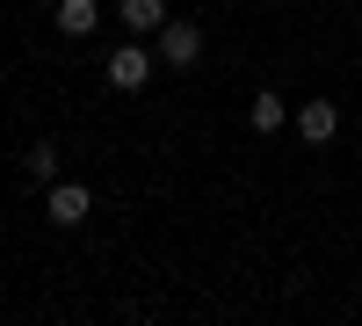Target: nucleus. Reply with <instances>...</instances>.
<instances>
[{
	"label": "nucleus",
	"instance_id": "nucleus-7",
	"mask_svg": "<svg viewBox=\"0 0 362 326\" xmlns=\"http://www.w3.org/2000/svg\"><path fill=\"white\" fill-rule=\"evenodd\" d=\"M247 124H254L261 138H268V131H283V124H290V102H283V95H268V87H261V95H254V109H247Z\"/></svg>",
	"mask_w": 362,
	"mask_h": 326
},
{
	"label": "nucleus",
	"instance_id": "nucleus-4",
	"mask_svg": "<svg viewBox=\"0 0 362 326\" xmlns=\"http://www.w3.org/2000/svg\"><path fill=\"white\" fill-rule=\"evenodd\" d=\"M51 225H80L87 211H95V196H87V182H51Z\"/></svg>",
	"mask_w": 362,
	"mask_h": 326
},
{
	"label": "nucleus",
	"instance_id": "nucleus-1",
	"mask_svg": "<svg viewBox=\"0 0 362 326\" xmlns=\"http://www.w3.org/2000/svg\"><path fill=\"white\" fill-rule=\"evenodd\" d=\"M153 66H160V51H153V44H124V51H109V87L138 95V87L153 80Z\"/></svg>",
	"mask_w": 362,
	"mask_h": 326
},
{
	"label": "nucleus",
	"instance_id": "nucleus-6",
	"mask_svg": "<svg viewBox=\"0 0 362 326\" xmlns=\"http://www.w3.org/2000/svg\"><path fill=\"white\" fill-rule=\"evenodd\" d=\"M58 29H66V37H95L102 29V0H58Z\"/></svg>",
	"mask_w": 362,
	"mask_h": 326
},
{
	"label": "nucleus",
	"instance_id": "nucleus-3",
	"mask_svg": "<svg viewBox=\"0 0 362 326\" xmlns=\"http://www.w3.org/2000/svg\"><path fill=\"white\" fill-rule=\"evenodd\" d=\"M290 124H297V138H305V145H326V138L341 131V109L326 102V95H312L305 109H290Z\"/></svg>",
	"mask_w": 362,
	"mask_h": 326
},
{
	"label": "nucleus",
	"instance_id": "nucleus-8",
	"mask_svg": "<svg viewBox=\"0 0 362 326\" xmlns=\"http://www.w3.org/2000/svg\"><path fill=\"white\" fill-rule=\"evenodd\" d=\"M29 182H58V145H51V138L29 145Z\"/></svg>",
	"mask_w": 362,
	"mask_h": 326
},
{
	"label": "nucleus",
	"instance_id": "nucleus-5",
	"mask_svg": "<svg viewBox=\"0 0 362 326\" xmlns=\"http://www.w3.org/2000/svg\"><path fill=\"white\" fill-rule=\"evenodd\" d=\"M116 15H124V29H138V37H160V29L174 22L167 0H116Z\"/></svg>",
	"mask_w": 362,
	"mask_h": 326
},
{
	"label": "nucleus",
	"instance_id": "nucleus-2",
	"mask_svg": "<svg viewBox=\"0 0 362 326\" xmlns=\"http://www.w3.org/2000/svg\"><path fill=\"white\" fill-rule=\"evenodd\" d=\"M153 51H160V66H181V73H189L196 58H203V29H196V22H167Z\"/></svg>",
	"mask_w": 362,
	"mask_h": 326
}]
</instances>
